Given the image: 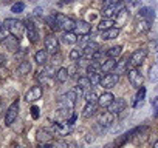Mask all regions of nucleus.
<instances>
[{
    "mask_svg": "<svg viewBox=\"0 0 158 148\" xmlns=\"http://www.w3.org/2000/svg\"><path fill=\"white\" fill-rule=\"evenodd\" d=\"M50 148H70V145L65 140H56V142H50Z\"/></svg>",
    "mask_w": 158,
    "mask_h": 148,
    "instance_id": "nucleus-38",
    "label": "nucleus"
},
{
    "mask_svg": "<svg viewBox=\"0 0 158 148\" xmlns=\"http://www.w3.org/2000/svg\"><path fill=\"white\" fill-rule=\"evenodd\" d=\"M17 114H19V100H14L5 113V125L8 127L13 125V122L17 119Z\"/></svg>",
    "mask_w": 158,
    "mask_h": 148,
    "instance_id": "nucleus-10",
    "label": "nucleus"
},
{
    "mask_svg": "<svg viewBox=\"0 0 158 148\" xmlns=\"http://www.w3.org/2000/svg\"><path fill=\"white\" fill-rule=\"evenodd\" d=\"M31 69H33V66H31V63L28 60H22L19 63V66H17V72L22 74V76H23V74H30Z\"/></svg>",
    "mask_w": 158,
    "mask_h": 148,
    "instance_id": "nucleus-28",
    "label": "nucleus"
},
{
    "mask_svg": "<svg viewBox=\"0 0 158 148\" xmlns=\"http://www.w3.org/2000/svg\"><path fill=\"white\" fill-rule=\"evenodd\" d=\"M101 49L99 43L93 42V40H89L84 46H82V53H84V59H93V56Z\"/></svg>",
    "mask_w": 158,
    "mask_h": 148,
    "instance_id": "nucleus-12",
    "label": "nucleus"
},
{
    "mask_svg": "<svg viewBox=\"0 0 158 148\" xmlns=\"http://www.w3.org/2000/svg\"><path fill=\"white\" fill-rule=\"evenodd\" d=\"M150 103H152V107H158V96H156L155 99H152V100H150Z\"/></svg>",
    "mask_w": 158,
    "mask_h": 148,
    "instance_id": "nucleus-44",
    "label": "nucleus"
},
{
    "mask_svg": "<svg viewBox=\"0 0 158 148\" xmlns=\"http://www.w3.org/2000/svg\"><path fill=\"white\" fill-rule=\"evenodd\" d=\"M121 53H123V46H121V45L112 46V48H109V49L106 51L107 57H110V59H118V57L121 56Z\"/></svg>",
    "mask_w": 158,
    "mask_h": 148,
    "instance_id": "nucleus-29",
    "label": "nucleus"
},
{
    "mask_svg": "<svg viewBox=\"0 0 158 148\" xmlns=\"http://www.w3.org/2000/svg\"><path fill=\"white\" fill-rule=\"evenodd\" d=\"M23 10H25V5L23 3H16V5L11 6V13H16V14L17 13H22Z\"/></svg>",
    "mask_w": 158,
    "mask_h": 148,
    "instance_id": "nucleus-41",
    "label": "nucleus"
},
{
    "mask_svg": "<svg viewBox=\"0 0 158 148\" xmlns=\"http://www.w3.org/2000/svg\"><path fill=\"white\" fill-rule=\"evenodd\" d=\"M150 23H152L150 20L138 17V22H136V31H138V33H146V31H149V29H150Z\"/></svg>",
    "mask_w": 158,
    "mask_h": 148,
    "instance_id": "nucleus-27",
    "label": "nucleus"
},
{
    "mask_svg": "<svg viewBox=\"0 0 158 148\" xmlns=\"http://www.w3.org/2000/svg\"><path fill=\"white\" fill-rule=\"evenodd\" d=\"M54 19L57 22V26L60 31H73L74 29V25H76V20H73L71 17H67L60 13L54 14Z\"/></svg>",
    "mask_w": 158,
    "mask_h": 148,
    "instance_id": "nucleus-3",
    "label": "nucleus"
},
{
    "mask_svg": "<svg viewBox=\"0 0 158 148\" xmlns=\"http://www.w3.org/2000/svg\"><path fill=\"white\" fill-rule=\"evenodd\" d=\"M127 77H129V82H130L132 87H135V88L143 87L144 77H143V74H141V71L138 68H129L127 69Z\"/></svg>",
    "mask_w": 158,
    "mask_h": 148,
    "instance_id": "nucleus-6",
    "label": "nucleus"
},
{
    "mask_svg": "<svg viewBox=\"0 0 158 148\" xmlns=\"http://www.w3.org/2000/svg\"><path fill=\"white\" fill-rule=\"evenodd\" d=\"M2 43H3V46H5L6 49H10V51H17V48H19V39L14 37V36L6 37Z\"/></svg>",
    "mask_w": 158,
    "mask_h": 148,
    "instance_id": "nucleus-21",
    "label": "nucleus"
},
{
    "mask_svg": "<svg viewBox=\"0 0 158 148\" xmlns=\"http://www.w3.org/2000/svg\"><path fill=\"white\" fill-rule=\"evenodd\" d=\"M115 120V114H112L110 111H102L99 116H98V127H99V131H106Z\"/></svg>",
    "mask_w": 158,
    "mask_h": 148,
    "instance_id": "nucleus-8",
    "label": "nucleus"
},
{
    "mask_svg": "<svg viewBox=\"0 0 158 148\" xmlns=\"http://www.w3.org/2000/svg\"><path fill=\"white\" fill-rule=\"evenodd\" d=\"M149 80L150 82H158V63H155L150 71H149Z\"/></svg>",
    "mask_w": 158,
    "mask_h": 148,
    "instance_id": "nucleus-36",
    "label": "nucleus"
},
{
    "mask_svg": "<svg viewBox=\"0 0 158 148\" xmlns=\"http://www.w3.org/2000/svg\"><path fill=\"white\" fill-rule=\"evenodd\" d=\"M113 25H115V20L113 19H102L99 22V25H98V29L99 31H106V29L113 28Z\"/></svg>",
    "mask_w": 158,
    "mask_h": 148,
    "instance_id": "nucleus-32",
    "label": "nucleus"
},
{
    "mask_svg": "<svg viewBox=\"0 0 158 148\" xmlns=\"http://www.w3.org/2000/svg\"><path fill=\"white\" fill-rule=\"evenodd\" d=\"M153 148H158V140H156V142H153Z\"/></svg>",
    "mask_w": 158,
    "mask_h": 148,
    "instance_id": "nucleus-46",
    "label": "nucleus"
},
{
    "mask_svg": "<svg viewBox=\"0 0 158 148\" xmlns=\"http://www.w3.org/2000/svg\"><path fill=\"white\" fill-rule=\"evenodd\" d=\"M5 62H6V60H5V57H3L2 54H0V65H5Z\"/></svg>",
    "mask_w": 158,
    "mask_h": 148,
    "instance_id": "nucleus-45",
    "label": "nucleus"
},
{
    "mask_svg": "<svg viewBox=\"0 0 158 148\" xmlns=\"http://www.w3.org/2000/svg\"><path fill=\"white\" fill-rule=\"evenodd\" d=\"M53 128H54L59 134H65V133H70V131H71V125H70V123H68V125H67V123L62 125V123H57V122H56V123H53Z\"/></svg>",
    "mask_w": 158,
    "mask_h": 148,
    "instance_id": "nucleus-34",
    "label": "nucleus"
},
{
    "mask_svg": "<svg viewBox=\"0 0 158 148\" xmlns=\"http://www.w3.org/2000/svg\"><path fill=\"white\" fill-rule=\"evenodd\" d=\"M126 100L123 99V97H116V99H113V102L109 105V111L112 113V114H119V113H123L124 111V108H126Z\"/></svg>",
    "mask_w": 158,
    "mask_h": 148,
    "instance_id": "nucleus-15",
    "label": "nucleus"
},
{
    "mask_svg": "<svg viewBox=\"0 0 158 148\" xmlns=\"http://www.w3.org/2000/svg\"><path fill=\"white\" fill-rule=\"evenodd\" d=\"M119 36V28L118 26H113L110 29H106V31H101V39L102 40H113Z\"/></svg>",
    "mask_w": 158,
    "mask_h": 148,
    "instance_id": "nucleus-19",
    "label": "nucleus"
},
{
    "mask_svg": "<svg viewBox=\"0 0 158 148\" xmlns=\"http://www.w3.org/2000/svg\"><path fill=\"white\" fill-rule=\"evenodd\" d=\"M119 82V74H116V72H107V74H104V76L101 77V87L102 88H106V90H110V88H113V87H116V84Z\"/></svg>",
    "mask_w": 158,
    "mask_h": 148,
    "instance_id": "nucleus-9",
    "label": "nucleus"
},
{
    "mask_svg": "<svg viewBox=\"0 0 158 148\" xmlns=\"http://www.w3.org/2000/svg\"><path fill=\"white\" fill-rule=\"evenodd\" d=\"M14 148H22V146H14Z\"/></svg>",
    "mask_w": 158,
    "mask_h": 148,
    "instance_id": "nucleus-50",
    "label": "nucleus"
},
{
    "mask_svg": "<svg viewBox=\"0 0 158 148\" xmlns=\"http://www.w3.org/2000/svg\"><path fill=\"white\" fill-rule=\"evenodd\" d=\"M129 60H130V56H124L119 60H116V65H115L113 72H116V74L127 72V69H129Z\"/></svg>",
    "mask_w": 158,
    "mask_h": 148,
    "instance_id": "nucleus-16",
    "label": "nucleus"
},
{
    "mask_svg": "<svg viewBox=\"0 0 158 148\" xmlns=\"http://www.w3.org/2000/svg\"><path fill=\"white\" fill-rule=\"evenodd\" d=\"M138 17H141V19H147V20L152 22V20L155 19V13H153L152 8L144 6V8H139V11H138Z\"/></svg>",
    "mask_w": 158,
    "mask_h": 148,
    "instance_id": "nucleus-26",
    "label": "nucleus"
},
{
    "mask_svg": "<svg viewBox=\"0 0 158 148\" xmlns=\"http://www.w3.org/2000/svg\"><path fill=\"white\" fill-rule=\"evenodd\" d=\"M146 57H147V49H146V48H138V49H135V51L130 54L129 66H130V68H138L139 65L144 63Z\"/></svg>",
    "mask_w": 158,
    "mask_h": 148,
    "instance_id": "nucleus-2",
    "label": "nucleus"
},
{
    "mask_svg": "<svg viewBox=\"0 0 158 148\" xmlns=\"http://www.w3.org/2000/svg\"><path fill=\"white\" fill-rule=\"evenodd\" d=\"M113 99H115V96H113L110 91H106V93H102V94L98 97V105L102 107V108H109V105L113 102Z\"/></svg>",
    "mask_w": 158,
    "mask_h": 148,
    "instance_id": "nucleus-17",
    "label": "nucleus"
},
{
    "mask_svg": "<svg viewBox=\"0 0 158 148\" xmlns=\"http://www.w3.org/2000/svg\"><path fill=\"white\" fill-rule=\"evenodd\" d=\"M98 103H93V102H87L85 103V107H84V111H82V116L84 117H92V116H95L96 114V111H98Z\"/></svg>",
    "mask_w": 158,
    "mask_h": 148,
    "instance_id": "nucleus-23",
    "label": "nucleus"
},
{
    "mask_svg": "<svg viewBox=\"0 0 158 148\" xmlns=\"http://www.w3.org/2000/svg\"><path fill=\"white\" fill-rule=\"evenodd\" d=\"M56 71L57 69H54V65H44L42 69L39 71V74H37V79L42 84H48L50 79L56 77Z\"/></svg>",
    "mask_w": 158,
    "mask_h": 148,
    "instance_id": "nucleus-5",
    "label": "nucleus"
},
{
    "mask_svg": "<svg viewBox=\"0 0 158 148\" xmlns=\"http://www.w3.org/2000/svg\"><path fill=\"white\" fill-rule=\"evenodd\" d=\"M146 97V88L144 87H139L138 88V93L135 96V100H133V107H138L139 103H143V99Z\"/></svg>",
    "mask_w": 158,
    "mask_h": 148,
    "instance_id": "nucleus-33",
    "label": "nucleus"
},
{
    "mask_svg": "<svg viewBox=\"0 0 158 148\" xmlns=\"http://www.w3.org/2000/svg\"><path fill=\"white\" fill-rule=\"evenodd\" d=\"M92 31V25L85 20H76V25H74V29L73 33L76 36H89Z\"/></svg>",
    "mask_w": 158,
    "mask_h": 148,
    "instance_id": "nucleus-13",
    "label": "nucleus"
},
{
    "mask_svg": "<svg viewBox=\"0 0 158 148\" xmlns=\"http://www.w3.org/2000/svg\"><path fill=\"white\" fill-rule=\"evenodd\" d=\"M70 60L71 62H77V60H81L84 57V53H82V48H76V49H71L70 54H68Z\"/></svg>",
    "mask_w": 158,
    "mask_h": 148,
    "instance_id": "nucleus-30",
    "label": "nucleus"
},
{
    "mask_svg": "<svg viewBox=\"0 0 158 148\" xmlns=\"http://www.w3.org/2000/svg\"><path fill=\"white\" fill-rule=\"evenodd\" d=\"M84 97H85V102H93V103H98V94L90 88V90H87L85 91V94H84Z\"/></svg>",
    "mask_w": 158,
    "mask_h": 148,
    "instance_id": "nucleus-35",
    "label": "nucleus"
},
{
    "mask_svg": "<svg viewBox=\"0 0 158 148\" xmlns=\"http://www.w3.org/2000/svg\"><path fill=\"white\" fill-rule=\"evenodd\" d=\"M51 139H53V133L51 131H48L45 128L37 131V142L39 143H50Z\"/></svg>",
    "mask_w": 158,
    "mask_h": 148,
    "instance_id": "nucleus-20",
    "label": "nucleus"
},
{
    "mask_svg": "<svg viewBox=\"0 0 158 148\" xmlns=\"http://www.w3.org/2000/svg\"><path fill=\"white\" fill-rule=\"evenodd\" d=\"M5 26H3V23H0V42H3L5 39H6V33H5Z\"/></svg>",
    "mask_w": 158,
    "mask_h": 148,
    "instance_id": "nucleus-42",
    "label": "nucleus"
},
{
    "mask_svg": "<svg viewBox=\"0 0 158 148\" xmlns=\"http://www.w3.org/2000/svg\"><path fill=\"white\" fill-rule=\"evenodd\" d=\"M76 94H74V91L73 90H70V91H67L64 96H60L59 99H57V107L59 108H74V103H76Z\"/></svg>",
    "mask_w": 158,
    "mask_h": 148,
    "instance_id": "nucleus-4",
    "label": "nucleus"
},
{
    "mask_svg": "<svg viewBox=\"0 0 158 148\" xmlns=\"http://www.w3.org/2000/svg\"><path fill=\"white\" fill-rule=\"evenodd\" d=\"M73 91H74V94H76V97L79 99V97H84V94H85V90L84 88H81L79 85H76L74 88H73Z\"/></svg>",
    "mask_w": 158,
    "mask_h": 148,
    "instance_id": "nucleus-40",
    "label": "nucleus"
},
{
    "mask_svg": "<svg viewBox=\"0 0 158 148\" xmlns=\"http://www.w3.org/2000/svg\"><path fill=\"white\" fill-rule=\"evenodd\" d=\"M77 85L81 87V88H84L85 91H87V90H90V88L93 87V85H92V82H90V79H89L87 76H79V77H77Z\"/></svg>",
    "mask_w": 158,
    "mask_h": 148,
    "instance_id": "nucleus-31",
    "label": "nucleus"
},
{
    "mask_svg": "<svg viewBox=\"0 0 158 148\" xmlns=\"http://www.w3.org/2000/svg\"><path fill=\"white\" fill-rule=\"evenodd\" d=\"M25 33H27V37L30 40V43H37L39 42V31L36 28V25L33 23V20H27L25 23Z\"/></svg>",
    "mask_w": 158,
    "mask_h": 148,
    "instance_id": "nucleus-11",
    "label": "nucleus"
},
{
    "mask_svg": "<svg viewBox=\"0 0 158 148\" xmlns=\"http://www.w3.org/2000/svg\"><path fill=\"white\" fill-rule=\"evenodd\" d=\"M42 94H44L42 87H40V85H34V87H31V88L28 90V93L25 94V100H27V102H36V100H39V99L42 97Z\"/></svg>",
    "mask_w": 158,
    "mask_h": 148,
    "instance_id": "nucleus-14",
    "label": "nucleus"
},
{
    "mask_svg": "<svg viewBox=\"0 0 158 148\" xmlns=\"http://www.w3.org/2000/svg\"><path fill=\"white\" fill-rule=\"evenodd\" d=\"M34 62L37 63V65H47V62H48V53H47V49H39L36 54H34Z\"/></svg>",
    "mask_w": 158,
    "mask_h": 148,
    "instance_id": "nucleus-25",
    "label": "nucleus"
},
{
    "mask_svg": "<svg viewBox=\"0 0 158 148\" xmlns=\"http://www.w3.org/2000/svg\"><path fill=\"white\" fill-rule=\"evenodd\" d=\"M60 40L64 43H67V45H74V43H77V36L73 31H64Z\"/></svg>",
    "mask_w": 158,
    "mask_h": 148,
    "instance_id": "nucleus-22",
    "label": "nucleus"
},
{
    "mask_svg": "<svg viewBox=\"0 0 158 148\" xmlns=\"http://www.w3.org/2000/svg\"><path fill=\"white\" fill-rule=\"evenodd\" d=\"M44 49H47L48 54H57V51H59V39L54 34H48L44 39Z\"/></svg>",
    "mask_w": 158,
    "mask_h": 148,
    "instance_id": "nucleus-7",
    "label": "nucleus"
},
{
    "mask_svg": "<svg viewBox=\"0 0 158 148\" xmlns=\"http://www.w3.org/2000/svg\"><path fill=\"white\" fill-rule=\"evenodd\" d=\"M115 65H116V59H110V57L104 59L101 62V72H104V74L112 72L115 69Z\"/></svg>",
    "mask_w": 158,
    "mask_h": 148,
    "instance_id": "nucleus-18",
    "label": "nucleus"
},
{
    "mask_svg": "<svg viewBox=\"0 0 158 148\" xmlns=\"http://www.w3.org/2000/svg\"><path fill=\"white\" fill-rule=\"evenodd\" d=\"M31 114H33L34 119H37V117H39V108H37V107H33V108H31Z\"/></svg>",
    "mask_w": 158,
    "mask_h": 148,
    "instance_id": "nucleus-43",
    "label": "nucleus"
},
{
    "mask_svg": "<svg viewBox=\"0 0 158 148\" xmlns=\"http://www.w3.org/2000/svg\"><path fill=\"white\" fill-rule=\"evenodd\" d=\"M59 84H65L68 79H70V74H68V68H64L60 66L57 71H56V77H54Z\"/></svg>",
    "mask_w": 158,
    "mask_h": 148,
    "instance_id": "nucleus-24",
    "label": "nucleus"
},
{
    "mask_svg": "<svg viewBox=\"0 0 158 148\" xmlns=\"http://www.w3.org/2000/svg\"><path fill=\"white\" fill-rule=\"evenodd\" d=\"M118 2H127V0H118Z\"/></svg>",
    "mask_w": 158,
    "mask_h": 148,
    "instance_id": "nucleus-47",
    "label": "nucleus"
},
{
    "mask_svg": "<svg viewBox=\"0 0 158 148\" xmlns=\"http://www.w3.org/2000/svg\"><path fill=\"white\" fill-rule=\"evenodd\" d=\"M141 6V0H127V8L129 11H135L136 8Z\"/></svg>",
    "mask_w": 158,
    "mask_h": 148,
    "instance_id": "nucleus-39",
    "label": "nucleus"
},
{
    "mask_svg": "<svg viewBox=\"0 0 158 148\" xmlns=\"http://www.w3.org/2000/svg\"><path fill=\"white\" fill-rule=\"evenodd\" d=\"M155 116H156V117H158V110H156V113H155Z\"/></svg>",
    "mask_w": 158,
    "mask_h": 148,
    "instance_id": "nucleus-48",
    "label": "nucleus"
},
{
    "mask_svg": "<svg viewBox=\"0 0 158 148\" xmlns=\"http://www.w3.org/2000/svg\"><path fill=\"white\" fill-rule=\"evenodd\" d=\"M45 22H47V25H48L53 31H59V26H57V22H56V19H54V14H53V16H48V17L45 19Z\"/></svg>",
    "mask_w": 158,
    "mask_h": 148,
    "instance_id": "nucleus-37",
    "label": "nucleus"
},
{
    "mask_svg": "<svg viewBox=\"0 0 158 148\" xmlns=\"http://www.w3.org/2000/svg\"><path fill=\"white\" fill-rule=\"evenodd\" d=\"M3 26L6 28V31L11 36H14L17 39H20L25 34V23L22 20H19V19H5Z\"/></svg>",
    "mask_w": 158,
    "mask_h": 148,
    "instance_id": "nucleus-1",
    "label": "nucleus"
},
{
    "mask_svg": "<svg viewBox=\"0 0 158 148\" xmlns=\"http://www.w3.org/2000/svg\"><path fill=\"white\" fill-rule=\"evenodd\" d=\"M156 60H158V54H156Z\"/></svg>",
    "mask_w": 158,
    "mask_h": 148,
    "instance_id": "nucleus-51",
    "label": "nucleus"
},
{
    "mask_svg": "<svg viewBox=\"0 0 158 148\" xmlns=\"http://www.w3.org/2000/svg\"><path fill=\"white\" fill-rule=\"evenodd\" d=\"M70 148H76V146H74V145H70Z\"/></svg>",
    "mask_w": 158,
    "mask_h": 148,
    "instance_id": "nucleus-49",
    "label": "nucleus"
}]
</instances>
